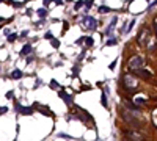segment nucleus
<instances>
[{
  "label": "nucleus",
  "instance_id": "13",
  "mask_svg": "<svg viewBox=\"0 0 157 141\" xmlns=\"http://www.w3.org/2000/svg\"><path fill=\"white\" fill-rule=\"evenodd\" d=\"M105 93H107V89H104V93H102V96H101V104H102L104 108H107L108 104H107V97H105Z\"/></svg>",
  "mask_w": 157,
  "mask_h": 141
},
{
  "label": "nucleus",
  "instance_id": "18",
  "mask_svg": "<svg viewBox=\"0 0 157 141\" xmlns=\"http://www.w3.org/2000/svg\"><path fill=\"white\" fill-rule=\"evenodd\" d=\"M110 11H112V10H110V8L108 6H99V13H102V14H104V13H110Z\"/></svg>",
  "mask_w": 157,
  "mask_h": 141
},
{
  "label": "nucleus",
  "instance_id": "31",
  "mask_svg": "<svg viewBox=\"0 0 157 141\" xmlns=\"http://www.w3.org/2000/svg\"><path fill=\"white\" fill-rule=\"evenodd\" d=\"M116 63H118V60H115V61L110 64V69H115V66H116Z\"/></svg>",
  "mask_w": 157,
  "mask_h": 141
},
{
  "label": "nucleus",
  "instance_id": "29",
  "mask_svg": "<svg viewBox=\"0 0 157 141\" xmlns=\"http://www.w3.org/2000/svg\"><path fill=\"white\" fill-rule=\"evenodd\" d=\"M5 96H6V99H13V91H8Z\"/></svg>",
  "mask_w": 157,
  "mask_h": 141
},
{
  "label": "nucleus",
  "instance_id": "10",
  "mask_svg": "<svg viewBox=\"0 0 157 141\" xmlns=\"http://www.w3.org/2000/svg\"><path fill=\"white\" fill-rule=\"evenodd\" d=\"M115 25H116V17H113V19H112V22H110V25H108L107 28H105V36H110V35H112L113 27H115Z\"/></svg>",
  "mask_w": 157,
  "mask_h": 141
},
{
  "label": "nucleus",
  "instance_id": "25",
  "mask_svg": "<svg viewBox=\"0 0 157 141\" xmlns=\"http://www.w3.org/2000/svg\"><path fill=\"white\" fill-rule=\"evenodd\" d=\"M116 44V39H108L107 41V46H115Z\"/></svg>",
  "mask_w": 157,
  "mask_h": 141
},
{
  "label": "nucleus",
  "instance_id": "5",
  "mask_svg": "<svg viewBox=\"0 0 157 141\" xmlns=\"http://www.w3.org/2000/svg\"><path fill=\"white\" fill-rule=\"evenodd\" d=\"M121 116L124 118V121H126V122H130V124H134L135 127L138 125V122H137V118H135L132 113H129L127 110H122V111H121Z\"/></svg>",
  "mask_w": 157,
  "mask_h": 141
},
{
  "label": "nucleus",
  "instance_id": "37",
  "mask_svg": "<svg viewBox=\"0 0 157 141\" xmlns=\"http://www.w3.org/2000/svg\"><path fill=\"white\" fill-rule=\"evenodd\" d=\"M28 2H32V0H28Z\"/></svg>",
  "mask_w": 157,
  "mask_h": 141
},
{
  "label": "nucleus",
  "instance_id": "3",
  "mask_svg": "<svg viewBox=\"0 0 157 141\" xmlns=\"http://www.w3.org/2000/svg\"><path fill=\"white\" fill-rule=\"evenodd\" d=\"M122 82H124V86L126 89H132V88H137V78H135L134 75H130V74H126L124 77H122Z\"/></svg>",
  "mask_w": 157,
  "mask_h": 141
},
{
  "label": "nucleus",
  "instance_id": "14",
  "mask_svg": "<svg viewBox=\"0 0 157 141\" xmlns=\"http://www.w3.org/2000/svg\"><path fill=\"white\" fill-rule=\"evenodd\" d=\"M20 77H22V71L16 69V71L11 72V78H20Z\"/></svg>",
  "mask_w": 157,
  "mask_h": 141
},
{
  "label": "nucleus",
  "instance_id": "8",
  "mask_svg": "<svg viewBox=\"0 0 157 141\" xmlns=\"http://www.w3.org/2000/svg\"><path fill=\"white\" fill-rule=\"evenodd\" d=\"M58 96H60L61 99L66 102V105H68V107H69V105H72V96H69V94H66L65 91H63V89H61L60 93H58Z\"/></svg>",
  "mask_w": 157,
  "mask_h": 141
},
{
  "label": "nucleus",
  "instance_id": "17",
  "mask_svg": "<svg viewBox=\"0 0 157 141\" xmlns=\"http://www.w3.org/2000/svg\"><path fill=\"white\" fill-rule=\"evenodd\" d=\"M50 44H52L53 49H58V47H60V41L58 39H50Z\"/></svg>",
  "mask_w": 157,
  "mask_h": 141
},
{
  "label": "nucleus",
  "instance_id": "24",
  "mask_svg": "<svg viewBox=\"0 0 157 141\" xmlns=\"http://www.w3.org/2000/svg\"><path fill=\"white\" fill-rule=\"evenodd\" d=\"M83 42H85V38L82 36V38H79V39H77V41H75V44H77V46H82V44H83Z\"/></svg>",
  "mask_w": 157,
  "mask_h": 141
},
{
  "label": "nucleus",
  "instance_id": "23",
  "mask_svg": "<svg viewBox=\"0 0 157 141\" xmlns=\"http://www.w3.org/2000/svg\"><path fill=\"white\" fill-rule=\"evenodd\" d=\"M145 102H146L145 99H141V97H138V99L135 100V104H137V105H143V104H145Z\"/></svg>",
  "mask_w": 157,
  "mask_h": 141
},
{
  "label": "nucleus",
  "instance_id": "4",
  "mask_svg": "<svg viewBox=\"0 0 157 141\" xmlns=\"http://www.w3.org/2000/svg\"><path fill=\"white\" fill-rule=\"evenodd\" d=\"M82 25L85 28H88V30H96V27H97V20L94 19V17H90V16H88V17H83L82 19Z\"/></svg>",
  "mask_w": 157,
  "mask_h": 141
},
{
  "label": "nucleus",
  "instance_id": "36",
  "mask_svg": "<svg viewBox=\"0 0 157 141\" xmlns=\"http://www.w3.org/2000/svg\"><path fill=\"white\" fill-rule=\"evenodd\" d=\"M0 2H6V0H0Z\"/></svg>",
  "mask_w": 157,
  "mask_h": 141
},
{
  "label": "nucleus",
  "instance_id": "33",
  "mask_svg": "<svg viewBox=\"0 0 157 141\" xmlns=\"http://www.w3.org/2000/svg\"><path fill=\"white\" fill-rule=\"evenodd\" d=\"M156 5H157V0H154V2L151 3V6H156ZM151 6H149V8H151Z\"/></svg>",
  "mask_w": 157,
  "mask_h": 141
},
{
  "label": "nucleus",
  "instance_id": "34",
  "mask_svg": "<svg viewBox=\"0 0 157 141\" xmlns=\"http://www.w3.org/2000/svg\"><path fill=\"white\" fill-rule=\"evenodd\" d=\"M50 3V0H44V5H49Z\"/></svg>",
  "mask_w": 157,
  "mask_h": 141
},
{
  "label": "nucleus",
  "instance_id": "35",
  "mask_svg": "<svg viewBox=\"0 0 157 141\" xmlns=\"http://www.w3.org/2000/svg\"><path fill=\"white\" fill-rule=\"evenodd\" d=\"M2 20H3V17H0V22H2Z\"/></svg>",
  "mask_w": 157,
  "mask_h": 141
},
{
  "label": "nucleus",
  "instance_id": "21",
  "mask_svg": "<svg viewBox=\"0 0 157 141\" xmlns=\"http://www.w3.org/2000/svg\"><path fill=\"white\" fill-rule=\"evenodd\" d=\"M85 42H87L88 47H91V46H93V38H91V36H87V38H85Z\"/></svg>",
  "mask_w": 157,
  "mask_h": 141
},
{
  "label": "nucleus",
  "instance_id": "12",
  "mask_svg": "<svg viewBox=\"0 0 157 141\" xmlns=\"http://www.w3.org/2000/svg\"><path fill=\"white\" fill-rule=\"evenodd\" d=\"M32 52V44H25L22 47V50H20V55H27V53H30Z\"/></svg>",
  "mask_w": 157,
  "mask_h": 141
},
{
  "label": "nucleus",
  "instance_id": "16",
  "mask_svg": "<svg viewBox=\"0 0 157 141\" xmlns=\"http://www.w3.org/2000/svg\"><path fill=\"white\" fill-rule=\"evenodd\" d=\"M134 25H135V19H132V20L129 22V25H127V28L124 30V33H129L130 30H132V27H134Z\"/></svg>",
  "mask_w": 157,
  "mask_h": 141
},
{
  "label": "nucleus",
  "instance_id": "15",
  "mask_svg": "<svg viewBox=\"0 0 157 141\" xmlns=\"http://www.w3.org/2000/svg\"><path fill=\"white\" fill-rule=\"evenodd\" d=\"M38 16H39V17H46V16H47V10H46V8L38 10Z\"/></svg>",
  "mask_w": 157,
  "mask_h": 141
},
{
  "label": "nucleus",
  "instance_id": "32",
  "mask_svg": "<svg viewBox=\"0 0 157 141\" xmlns=\"http://www.w3.org/2000/svg\"><path fill=\"white\" fill-rule=\"evenodd\" d=\"M55 3L57 5H63V0H55Z\"/></svg>",
  "mask_w": 157,
  "mask_h": 141
},
{
  "label": "nucleus",
  "instance_id": "1",
  "mask_svg": "<svg viewBox=\"0 0 157 141\" xmlns=\"http://www.w3.org/2000/svg\"><path fill=\"white\" fill-rule=\"evenodd\" d=\"M143 64H145V58L140 57V55H135L129 60V69L130 72H137L138 69H141Z\"/></svg>",
  "mask_w": 157,
  "mask_h": 141
},
{
  "label": "nucleus",
  "instance_id": "27",
  "mask_svg": "<svg viewBox=\"0 0 157 141\" xmlns=\"http://www.w3.org/2000/svg\"><path fill=\"white\" fill-rule=\"evenodd\" d=\"M6 111H8V107H2V108H0V114H3Z\"/></svg>",
  "mask_w": 157,
  "mask_h": 141
},
{
  "label": "nucleus",
  "instance_id": "11",
  "mask_svg": "<svg viewBox=\"0 0 157 141\" xmlns=\"http://www.w3.org/2000/svg\"><path fill=\"white\" fill-rule=\"evenodd\" d=\"M124 105L127 107V110H135V111H138V110H140V107L137 105V104H134V102H124Z\"/></svg>",
  "mask_w": 157,
  "mask_h": 141
},
{
  "label": "nucleus",
  "instance_id": "28",
  "mask_svg": "<svg viewBox=\"0 0 157 141\" xmlns=\"http://www.w3.org/2000/svg\"><path fill=\"white\" fill-rule=\"evenodd\" d=\"M85 5H87V8H91V5H93V0H87V2H85Z\"/></svg>",
  "mask_w": 157,
  "mask_h": 141
},
{
  "label": "nucleus",
  "instance_id": "7",
  "mask_svg": "<svg viewBox=\"0 0 157 141\" xmlns=\"http://www.w3.org/2000/svg\"><path fill=\"white\" fill-rule=\"evenodd\" d=\"M126 136L129 140H132V141H143V136L138 133V132H135V130H127L126 132Z\"/></svg>",
  "mask_w": 157,
  "mask_h": 141
},
{
  "label": "nucleus",
  "instance_id": "20",
  "mask_svg": "<svg viewBox=\"0 0 157 141\" xmlns=\"http://www.w3.org/2000/svg\"><path fill=\"white\" fill-rule=\"evenodd\" d=\"M50 88H52V89H58V88H60V85L57 83V80H52V82H50Z\"/></svg>",
  "mask_w": 157,
  "mask_h": 141
},
{
  "label": "nucleus",
  "instance_id": "19",
  "mask_svg": "<svg viewBox=\"0 0 157 141\" xmlns=\"http://www.w3.org/2000/svg\"><path fill=\"white\" fill-rule=\"evenodd\" d=\"M83 5H85L83 0H79V2H75V6H74V8H75V10H80V8H82Z\"/></svg>",
  "mask_w": 157,
  "mask_h": 141
},
{
  "label": "nucleus",
  "instance_id": "9",
  "mask_svg": "<svg viewBox=\"0 0 157 141\" xmlns=\"http://www.w3.org/2000/svg\"><path fill=\"white\" fill-rule=\"evenodd\" d=\"M134 74L140 75L141 78H151V77H152V74H151V72H148V71H143V67H141V69H138L137 72H134Z\"/></svg>",
  "mask_w": 157,
  "mask_h": 141
},
{
  "label": "nucleus",
  "instance_id": "26",
  "mask_svg": "<svg viewBox=\"0 0 157 141\" xmlns=\"http://www.w3.org/2000/svg\"><path fill=\"white\" fill-rule=\"evenodd\" d=\"M44 38H46V39H53L52 33H46V35H44Z\"/></svg>",
  "mask_w": 157,
  "mask_h": 141
},
{
  "label": "nucleus",
  "instance_id": "6",
  "mask_svg": "<svg viewBox=\"0 0 157 141\" xmlns=\"http://www.w3.org/2000/svg\"><path fill=\"white\" fill-rule=\"evenodd\" d=\"M16 111H17L19 114L27 116V114H32V113H33V108H32V107H24V105L17 104V105H16Z\"/></svg>",
  "mask_w": 157,
  "mask_h": 141
},
{
  "label": "nucleus",
  "instance_id": "30",
  "mask_svg": "<svg viewBox=\"0 0 157 141\" xmlns=\"http://www.w3.org/2000/svg\"><path fill=\"white\" fill-rule=\"evenodd\" d=\"M154 33H156V36H157V17L154 19Z\"/></svg>",
  "mask_w": 157,
  "mask_h": 141
},
{
  "label": "nucleus",
  "instance_id": "22",
  "mask_svg": "<svg viewBox=\"0 0 157 141\" xmlns=\"http://www.w3.org/2000/svg\"><path fill=\"white\" fill-rule=\"evenodd\" d=\"M16 38H17V35H16V33H13V35H8V41L13 42V41H16Z\"/></svg>",
  "mask_w": 157,
  "mask_h": 141
},
{
  "label": "nucleus",
  "instance_id": "2",
  "mask_svg": "<svg viewBox=\"0 0 157 141\" xmlns=\"http://www.w3.org/2000/svg\"><path fill=\"white\" fill-rule=\"evenodd\" d=\"M149 35H151V33H149V30H148V28H141V31H140L138 33V38H137V42H138V44L140 46H143V39H145V42H148V47H149V49H152V42L151 41H148V39H149Z\"/></svg>",
  "mask_w": 157,
  "mask_h": 141
}]
</instances>
